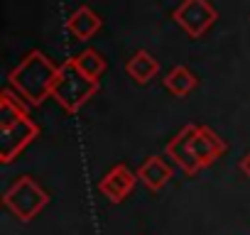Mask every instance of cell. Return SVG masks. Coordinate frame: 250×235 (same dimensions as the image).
Listing matches in <instances>:
<instances>
[{
    "label": "cell",
    "instance_id": "obj_12",
    "mask_svg": "<svg viewBox=\"0 0 250 235\" xmlns=\"http://www.w3.org/2000/svg\"><path fill=\"white\" fill-rule=\"evenodd\" d=\"M74 64H76L86 76H91V78H96V81H98V78L103 76V71L108 69L103 54H98L96 49H83L81 54H76V57H74Z\"/></svg>",
    "mask_w": 250,
    "mask_h": 235
},
{
    "label": "cell",
    "instance_id": "obj_7",
    "mask_svg": "<svg viewBox=\"0 0 250 235\" xmlns=\"http://www.w3.org/2000/svg\"><path fill=\"white\" fill-rule=\"evenodd\" d=\"M135 181H138V174L130 167L118 164V167H113L103 174V179L98 181V191L110 203H123L125 198H128V194L133 191Z\"/></svg>",
    "mask_w": 250,
    "mask_h": 235
},
{
    "label": "cell",
    "instance_id": "obj_4",
    "mask_svg": "<svg viewBox=\"0 0 250 235\" xmlns=\"http://www.w3.org/2000/svg\"><path fill=\"white\" fill-rule=\"evenodd\" d=\"M98 81L86 76L76 64L74 59L64 61L59 66V76H57V83H54V91H52V98L66 110V113H76L81 110L96 93H98Z\"/></svg>",
    "mask_w": 250,
    "mask_h": 235
},
{
    "label": "cell",
    "instance_id": "obj_10",
    "mask_svg": "<svg viewBox=\"0 0 250 235\" xmlns=\"http://www.w3.org/2000/svg\"><path fill=\"white\" fill-rule=\"evenodd\" d=\"M101 25H103L101 18L91 8H86V5H81L79 10H74L71 18H69V32L76 39H91L101 30Z\"/></svg>",
    "mask_w": 250,
    "mask_h": 235
},
{
    "label": "cell",
    "instance_id": "obj_11",
    "mask_svg": "<svg viewBox=\"0 0 250 235\" xmlns=\"http://www.w3.org/2000/svg\"><path fill=\"white\" fill-rule=\"evenodd\" d=\"M196 86H199V78H196V74H194L191 69H187V66H174V69L165 76V88H167L172 96H177V98L189 96L191 91H196Z\"/></svg>",
    "mask_w": 250,
    "mask_h": 235
},
{
    "label": "cell",
    "instance_id": "obj_2",
    "mask_svg": "<svg viewBox=\"0 0 250 235\" xmlns=\"http://www.w3.org/2000/svg\"><path fill=\"white\" fill-rule=\"evenodd\" d=\"M22 103L25 100L15 98L10 88L0 96V162L3 164L15 162L40 135V125L27 115Z\"/></svg>",
    "mask_w": 250,
    "mask_h": 235
},
{
    "label": "cell",
    "instance_id": "obj_1",
    "mask_svg": "<svg viewBox=\"0 0 250 235\" xmlns=\"http://www.w3.org/2000/svg\"><path fill=\"white\" fill-rule=\"evenodd\" d=\"M228 145L211 128L189 123L184 125L165 147L167 157L189 176H196L201 169L211 167L226 155Z\"/></svg>",
    "mask_w": 250,
    "mask_h": 235
},
{
    "label": "cell",
    "instance_id": "obj_5",
    "mask_svg": "<svg viewBox=\"0 0 250 235\" xmlns=\"http://www.w3.org/2000/svg\"><path fill=\"white\" fill-rule=\"evenodd\" d=\"M49 203V194L44 186H40L32 176H18L3 194V206L20 220L30 223L35 220Z\"/></svg>",
    "mask_w": 250,
    "mask_h": 235
},
{
    "label": "cell",
    "instance_id": "obj_8",
    "mask_svg": "<svg viewBox=\"0 0 250 235\" xmlns=\"http://www.w3.org/2000/svg\"><path fill=\"white\" fill-rule=\"evenodd\" d=\"M138 179H140L150 191H160V189H165V186L169 184V179H172V167H169L160 155H152V157H147V159L140 164Z\"/></svg>",
    "mask_w": 250,
    "mask_h": 235
},
{
    "label": "cell",
    "instance_id": "obj_3",
    "mask_svg": "<svg viewBox=\"0 0 250 235\" xmlns=\"http://www.w3.org/2000/svg\"><path fill=\"white\" fill-rule=\"evenodd\" d=\"M59 66H54L42 52H30L10 74V91L25 100V105H42L52 98Z\"/></svg>",
    "mask_w": 250,
    "mask_h": 235
},
{
    "label": "cell",
    "instance_id": "obj_13",
    "mask_svg": "<svg viewBox=\"0 0 250 235\" xmlns=\"http://www.w3.org/2000/svg\"><path fill=\"white\" fill-rule=\"evenodd\" d=\"M240 172L250 179V150H248V152H245V157L240 159Z\"/></svg>",
    "mask_w": 250,
    "mask_h": 235
},
{
    "label": "cell",
    "instance_id": "obj_6",
    "mask_svg": "<svg viewBox=\"0 0 250 235\" xmlns=\"http://www.w3.org/2000/svg\"><path fill=\"white\" fill-rule=\"evenodd\" d=\"M172 18L189 37L199 39L213 27V22L218 20V13L208 0H184L172 13Z\"/></svg>",
    "mask_w": 250,
    "mask_h": 235
},
{
    "label": "cell",
    "instance_id": "obj_9",
    "mask_svg": "<svg viewBox=\"0 0 250 235\" xmlns=\"http://www.w3.org/2000/svg\"><path fill=\"white\" fill-rule=\"evenodd\" d=\"M125 71H128V76H130L135 83L145 86V83H150V81L160 74V61H157L147 49H138V52L128 59V64H125Z\"/></svg>",
    "mask_w": 250,
    "mask_h": 235
}]
</instances>
